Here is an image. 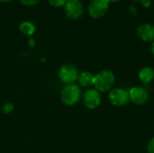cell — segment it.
I'll use <instances>...</instances> for the list:
<instances>
[{"mask_svg": "<svg viewBox=\"0 0 154 153\" xmlns=\"http://www.w3.org/2000/svg\"><path fill=\"white\" fill-rule=\"evenodd\" d=\"M50 5H52V6H55V7H58V6H62L66 4L67 0H48Z\"/></svg>", "mask_w": 154, "mask_h": 153, "instance_id": "14", "label": "cell"}, {"mask_svg": "<svg viewBox=\"0 0 154 153\" xmlns=\"http://www.w3.org/2000/svg\"><path fill=\"white\" fill-rule=\"evenodd\" d=\"M147 150H148V153H154V137L149 142Z\"/></svg>", "mask_w": 154, "mask_h": 153, "instance_id": "16", "label": "cell"}, {"mask_svg": "<svg viewBox=\"0 0 154 153\" xmlns=\"http://www.w3.org/2000/svg\"><path fill=\"white\" fill-rule=\"evenodd\" d=\"M1 2H10V1H12V0H0Z\"/></svg>", "mask_w": 154, "mask_h": 153, "instance_id": "21", "label": "cell"}, {"mask_svg": "<svg viewBox=\"0 0 154 153\" xmlns=\"http://www.w3.org/2000/svg\"><path fill=\"white\" fill-rule=\"evenodd\" d=\"M109 101L116 106H123L130 100L129 92L124 88H114L109 92Z\"/></svg>", "mask_w": 154, "mask_h": 153, "instance_id": "4", "label": "cell"}, {"mask_svg": "<svg viewBox=\"0 0 154 153\" xmlns=\"http://www.w3.org/2000/svg\"><path fill=\"white\" fill-rule=\"evenodd\" d=\"M115 76L110 70H103L95 76L94 87L99 92L110 90L115 84Z\"/></svg>", "mask_w": 154, "mask_h": 153, "instance_id": "2", "label": "cell"}, {"mask_svg": "<svg viewBox=\"0 0 154 153\" xmlns=\"http://www.w3.org/2000/svg\"><path fill=\"white\" fill-rule=\"evenodd\" d=\"M107 1H108L109 3H110V2H112V3H116V2H118V1H120V0H107Z\"/></svg>", "mask_w": 154, "mask_h": 153, "instance_id": "20", "label": "cell"}, {"mask_svg": "<svg viewBox=\"0 0 154 153\" xmlns=\"http://www.w3.org/2000/svg\"><path fill=\"white\" fill-rule=\"evenodd\" d=\"M19 1H20L23 5H29V6H31V5H36V4H38L40 0H19Z\"/></svg>", "mask_w": 154, "mask_h": 153, "instance_id": "15", "label": "cell"}, {"mask_svg": "<svg viewBox=\"0 0 154 153\" xmlns=\"http://www.w3.org/2000/svg\"><path fill=\"white\" fill-rule=\"evenodd\" d=\"M20 31L24 33L25 35H28V36H31L35 32V26L31 22H23L21 24H20Z\"/></svg>", "mask_w": 154, "mask_h": 153, "instance_id": "12", "label": "cell"}, {"mask_svg": "<svg viewBox=\"0 0 154 153\" xmlns=\"http://www.w3.org/2000/svg\"><path fill=\"white\" fill-rule=\"evenodd\" d=\"M101 95L99 91H97V89L89 88L83 95L84 106L90 110L97 108L101 104Z\"/></svg>", "mask_w": 154, "mask_h": 153, "instance_id": "5", "label": "cell"}, {"mask_svg": "<svg viewBox=\"0 0 154 153\" xmlns=\"http://www.w3.org/2000/svg\"><path fill=\"white\" fill-rule=\"evenodd\" d=\"M59 78L66 85L75 84L78 80L79 71L77 68L72 64H64L59 69Z\"/></svg>", "mask_w": 154, "mask_h": 153, "instance_id": "3", "label": "cell"}, {"mask_svg": "<svg viewBox=\"0 0 154 153\" xmlns=\"http://www.w3.org/2000/svg\"><path fill=\"white\" fill-rule=\"evenodd\" d=\"M152 54H153L154 56V41L152 42Z\"/></svg>", "mask_w": 154, "mask_h": 153, "instance_id": "19", "label": "cell"}, {"mask_svg": "<svg viewBox=\"0 0 154 153\" xmlns=\"http://www.w3.org/2000/svg\"><path fill=\"white\" fill-rule=\"evenodd\" d=\"M136 1H142V0H136Z\"/></svg>", "mask_w": 154, "mask_h": 153, "instance_id": "22", "label": "cell"}, {"mask_svg": "<svg viewBox=\"0 0 154 153\" xmlns=\"http://www.w3.org/2000/svg\"><path fill=\"white\" fill-rule=\"evenodd\" d=\"M138 36L144 41H154V25L151 23H143L137 28Z\"/></svg>", "mask_w": 154, "mask_h": 153, "instance_id": "9", "label": "cell"}, {"mask_svg": "<svg viewBox=\"0 0 154 153\" xmlns=\"http://www.w3.org/2000/svg\"><path fill=\"white\" fill-rule=\"evenodd\" d=\"M64 9L66 15L73 20L79 18L83 14V5L79 0H67Z\"/></svg>", "mask_w": 154, "mask_h": 153, "instance_id": "7", "label": "cell"}, {"mask_svg": "<svg viewBox=\"0 0 154 153\" xmlns=\"http://www.w3.org/2000/svg\"><path fill=\"white\" fill-rule=\"evenodd\" d=\"M77 81L79 82V85L82 87H90L94 86L95 75H93L89 71H83L79 74Z\"/></svg>", "mask_w": 154, "mask_h": 153, "instance_id": "10", "label": "cell"}, {"mask_svg": "<svg viewBox=\"0 0 154 153\" xmlns=\"http://www.w3.org/2000/svg\"><path fill=\"white\" fill-rule=\"evenodd\" d=\"M142 4L143 5V6L149 7L152 5V1L151 0H142Z\"/></svg>", "mask_w": 154, "mask_h": 153, "instance_id": "17", "label": "cell"}, {"mask_svg": "<svg viewBox=\"0 0 154 153\" xmlns=\"http://www.w3.org/2000/svg\"><path fill=\"white\" fill-rule=\"evenodd\" d=\"M81 89L79 86L76 84L66 85L60 92L61 102L66 106H74L79 102L81 98Z\"/></svg>", "mask_w": 154, "mask_h": 153, "instance_id": "1", "label": "cell"}, {"mask_svg": "<svg viewBox=\"0 0 154 153\" xmlns=\"http://www.w3.org/2000/svg\"><path fill=\"white\" fill-rule=\"evenodd\" d=\"M14 109V106L12 103H5L3 106H2V113L5 115H9L10 113H12Z\"/></svg>", "mask_w": 154, "mask_h": 153, "instance_id": "13", "label": "cell"}, {"mask_svg": "<svg viewBox=\"0 0 154 153\" xmlns=\"http://www.w3.org/2000/svg\"><path fill=\"white\" fill-rule=\"evenodd\" d=\"M107 0H91L88 5V13L93 18H100L106 14L108 9Z\"/></svg>", "mask_w": 154, "mask_h": 153, "instance_id": "6", "label": "cell"}, {"mask_svg": "<svg viewBox=\"0 0 154 153\" xmlns=\"http://www.w3.org/2000/svg\"><path fill=\"white\" fill-rule=\"evenodd\" d=\"M28 44H29L31 47H33V46L35 45V41H34L33 39H31V40H29V41H28Z\"/></svg>", "mask_w": 154, "mask_h": 153, "instance_id": "18", "label": "cell"}, {"mask_svg": "<svg viewBox=\"0 0 154 153\" xmlns=\"http://www.w3.org/2000/svg\"><path fill=\"white\" fill-rule=\"evenodd\" d=\"M130 100L138 106L145 104L149 99V93L146 88L142 87H134L129 91Z\"/></svg>", "mask_w": 154, "mask_h": 153, "instance_id": "8", "label": "cell"}, {"mask_svg": "<svg viewBox=\"0 0 154 153\" xmlns=\"http://www.w3.org/2000/svg\"><path fill=\"white\" fill-rule=\"evenodd\" d=\"M139 78L143 83H150L154 78V70L150 67L143 68L139 72Z\"/></svg>", "mask_w": 154, "mask_h": 153, "instance_id": "11", "label": "cell"}]
</instances>
